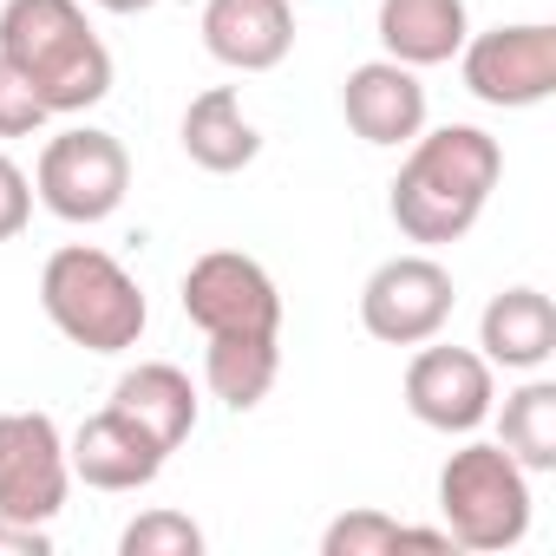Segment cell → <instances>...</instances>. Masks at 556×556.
<instances>
[{"instance_id": "cell-1", "label": "cell", "mask_w": 556, "mask_h": 556, "mask_svg": "<svg viewBox=\"0 0 556 556\" xmlns=\"http://www.w3.org/2000/svg\"><path fill=\"white\" fill-rule=\"evenodd\" d=\"M497 177H504V144L484 125H439V131H419L406 144V164L393 177L387 210H393L406 242H426V249L458 242L484 216Z\"/></svg>"}, {"instance_id": "cell-2", "label": "cell", "mask_w": 556, "mask_h": 556, "mask_svg": "<svg viewBox=\"0 0 556 556\" xmlns=\"http://www.w3.org/2000/svg\"><path fill=\"white\" fill-rule=\"evenodd\" d=\"M0 60L27 73L53 118L92 112L112 92V53L79 0H8L0 8Z\"/></svg>"}, {"instance_id": "cell-3", "label": "cell", "mask_w": 556, "mask_h": 556, "mask_svg": "<svg viewBox=\"0 0 556 556\" xmlns=\"http://www.w3.org/2000/svg\"><path fill=\"white\" fill-rule=\"evenodd\" d=\"M40 308L86 354H125V348H138V334L151 321L138 275L118 255L92 249V242H66V249L47 255V268H40Z\"/></svg>"}, {"instance_id": "cell-4", "label": "cell", "mask_w": 556, "mask_h": 556, "mask_svg": "<svg viewBox=\"0 0 556 556\" xmlns=\"http://www.w3.org/2000/svg\"><path fill=\"white\" fill-rule=\"evenodd\" d=\"M439 517L452 549H517L530 536V471L504 445H458L439 471Z\"/></svg>"}, {"instance_id": "cell-5", "label": "cell", "mask_w": 556, "mask_h": 556, "mask_svg": "<svg viewBox=\"0 0 556 556\" xmlns=\"http://www.w3.org/2000/svg\"><path fill=\"white\" fill-rule=\"evenodd\" d=\"M125 190H131V157L99 125H73V131L47 138V151L34 164V197L60 223H105L125 203Z\"/></svg>"}, {"instance_id": "cell-6", "label": "cell", "mask_w": 556, "mask_h": 556, "mask_svg": "<svg viewBox=\"0 0 556 556\" xmlns=\"http://www.w3.org/2000/svg\"><path fill=\"white\" fill-rule=\"evenodd\" d=\"M458 66H465V92L478 105L530 112V105H543L556 92V27L549 21L491 27V34L458 47Z\"/></svg>"}, {"instance_id": "cell-7", "label": "cell", "mask_w": 556, "mask_h": 556, "mask_svg": "<svg viewBox=\"0 0 556 556\" xmlns=\"http://www.w3.org/2000/svg\"><path fill=\"white\" fill-rule=\"evenodd\" d=\"M184 315L210 334H282V295L275 275L242 249H210L184 275Z\"/></svg>"}, {"instance_id": "cell-8", "label": "cell", "mask_w": 556, "mask_h": 556, "mask_svg": "<svg viewBox=\"0 0 556 556\" xmlns=\"http://www.w3.org/2000/svg\"><path fill=\"white\" fill-rule=\"evenodd\" d=\"M452 268L432 262V255H393L367 275L361 289V328L387 348H419V341H439V328L452 321Z\"/></svg>"}, {"instance_id": "cell-9", "label": "cell", "mask_w": 556, "mask_h": 556, "mask_svg": "<svg viewBox=\"0 0 556 556\" xmlns=\"http://www.w3.org/2000/svg\"><path fill=\"white\" fill-rule=\"evenodd\" d=\"M66 491H73V465L53 413H0V510L53 523L66 510Z\"/></svg>"}, {"instance_id": "cell-10", "label": "cell", "mask_w": 556, "mask_h": 556, "mask_svg": "<svg viewBox=\"0 0 556 556\" xmlns=\"http://www.w3.org/2000/svg\"><path fill=\"white\" fill-rule=\"evenodd\" d=\"M491 400H497L491 361L471 348L419 341V354L406 361V413L432 432H478L491 419Z\"/></svg>"}, {"instance_id": "cell-11", "label": "cell", "mask_w": 556, "mask_h": 556, "mask_svg": "<svg viewBox=\"0 0 556 556\" xmlns=\"http://www.w3.org/2000/svg\"><path fill=\"white\" fill-rule=\"evenodd\" d=\"M341 112H348L354 138H367L380 151H400V144H413L426 131V86L400 60H367V66L348 73Z\"/></svg>"}, {"instance_id": "cell-12", "label": "cell", "mask_w": 556, "mask_h": 556, "mask_svg": "<svg viewBox=\"0 0 556 556\" xmlns=\"http://www.w3.org/2000/svg\"><path fill=\"white\" fill-rule=\"evenodd\" d=\"M203 47L229 73H275L295 53L289 0H203Z\"/></svg>"}, {"instance_id": "cell-13", "label": "cell", "mask_w": 556, "mask_h": 556, "mask_svg": "<svg viewBox=\"0 0 556 556\" xmlns=\"http://www.w3.org/2000/svg\"><path fill=\"white\" fill-rule=\"evenodd\" d=\"M164 458H170V452H164L144 426H131L118 406L92 413V419L73 432V445H66L73 478H86L92 491H144V484H157Z\"/></svg>"}, {"instance_id": "cell-14", "label": "cell", "mask_w": 556, "mask_h": 556, "mask_svg": "<svg viewBox=\"0 0 556 556\" xmlns=\"http://www.w3.org/2000/svg\"><path fill=\"white\" fill-rule=\"evenodd\" d=\"M478 354L491 367H504V374H536L556 354V308H549V295L530 289V282L491 295L484 315H478Z\"/></svg>"}, {"instance_id": "cell-15", "label": "cell", "mask_w": 556, "mask_h": 556, "mask_svg": "<svg viewBox=\"0 0 556 556\" xmlns=\"http://www.w3.org/2000/svg\"><path fill=\"white\" fill-rule=\"evenodd\" d=\"M374 34H380L387 60L426 73V66L458 60V47L471 40V14H465V0H380Z\"/></svg>"}, {"instance_id": "cell-16", "label": "cell", "mask_w": 556, "mask_h": 556, "mask_svg": "<svg viewBox=\"0 0 556 556\" xmlns=\"http://www.w3.org/2000/svg\"><path fill=\"white\" fill-rule=\"evenodd\" d=\"M112 406H118L131 426H144L164 452H177V445L197 432V387H190V374L170 367V361H138L131 374H118Z\"/></svg>"}, {"instance_id": "cell-17", "label": "cell", "mask_w": 556, "mask_h": 556, "mask_svg": "<svg viewBox=\"0 0 556 556\" xmlns=\"http://www.w3.org/2000/svg\"><path fill=\"white\" fill-rule=\"evenodd\" d=\"M184 151H190V164L210 170V177H229V170L255 164L262 131L249 125L236 86H210V92L190 99V112H184Z\"/></svg>"}, {"instance_id": "cell-18", "label": "cell", "mask_w": 556, "mask_h": 556, "mask_svg": "<svg viewBox=\"0 0 556 556\" xmlns=\"http://www.w3.org/2000/svg\"><path fill=\"white\" fill-rule=\"evenodd\" d=\"M275 374H282V334H210L203 348V387L229 413L262 406Z\"/></svg>"}, {"instance_id": "cell-19", "label": "cell", "mask_w": 556, "mask_h": 556, "mask_svg": "<svg viewBox=\"0 0 556 556\" xmlns=\"http://www.w3.org/2000/svg\"><path fill=\"white\" fill-rule=\"evenodd\" d=\"M497 445H504L523 471H556V380H536V374H530L517 393H504Z\"/></svg>"}, {"instance_id": "cell-20", "label": "cell", "mask_w": 556, "mask_h": 556, "mask_svg": "<svg viewBox=\"0 0 556 556\" xmlns=\"http://www.w3.org/2000/svg\"><path fill=\"white\" fill-rule=\"evenodd\" d=\"M393 549H452L445 530H419V523H400L387 510H348L321 530V556H393Z\"/></svg>"}, {"instance_id": "cell-21", "label": "cell", "mask_w": 556, "mask_h": 556, "mask_svg": "<svg viewBox=\"0 0 556 556\" xmlns=\"http://www.w3.org/2000/svg\"><path fill=\"white\" fill-rule=\"evenodd\" d=\"M197 549H203V530L184 510H144L118 536V556H197Z\"/></svg>"}, {"instance_id": "cell-22", "label": "cell", "mask_w": 556, "mask_h": 556, "mask_svg": "<svg viewBox=\"0 0 556 556\" xmlns=\"http://www.w3.org/2000/svg\"><path fill=\"white\" fill-rule=\"evenodd\" d=\"M47 118H53V112L40 105V92L27 86V73L0 60V138H34Z\"/></svg>"}, {"instance_id": "cell-23", "label": "cell", "mask_w": 556, "mask_h": 556, "mask_svg": "<svg viewBox=\"0 0 556 556\" xmlns=\"http://www.w3.org/2000/svg\"><path fill=\"white\" fill-rule=\"evenodd\" d=\"M34 223V177L0 151V242H14Z\"/></svg>"}, {"instance_id": "cell-24", "label": "cell", "mask_w": 556, "mask_h": 556, "mask_svg": "<svg viewBox=\"0 0 556 556\" xmlns=\"http://www.w3.org/2000/svg\"><path fill=\"white\" fill-rule=\"evenodd\" d=\"M47 549H53V530L47 523H27V517L0 510V556H47Z\"/></svg>"}, {"instance_id": "cell-25", "label": "cell", "mask_w": 556, "mask_h": 556, "mask_svg": "<svg viewBox=\"0 0 556 556\" xmlns=\"http://www.w3.org/2000/svg\"><path fill=\"white\" fill-rule=\"evenodd\" d=\"M99 8H105V14H151L157 0H99Z\"/></svg>"}]
</instances>
